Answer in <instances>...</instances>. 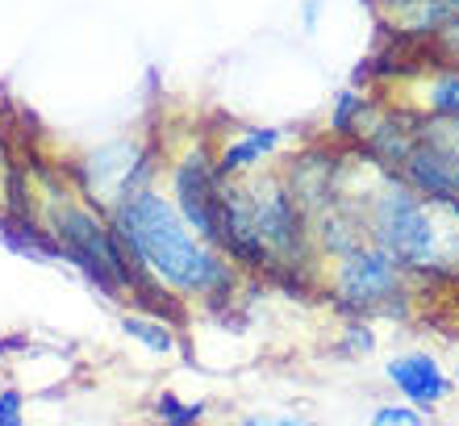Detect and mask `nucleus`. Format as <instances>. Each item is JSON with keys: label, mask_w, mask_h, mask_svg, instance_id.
Wrapping results in <instances>:
<instances>
[{"label": "nucleus", "mask_w": 459, "mask_h": 426, "mask_svg": "<svg viewBox=\"0 0 459 426\" xmlns=\"http://www.w3.org/2000/svg\"><path fill=\"white\" fill-rule=\"evenodd\" d=\"M113 426H151V422H113Z\"/></svg>", "instance_id": "21"}, {"label": "nucleus", "mask_w": 459, "mask_h": 426, "mask_svg": "<svg viewBox=\"0 0 459 426\" xmlns=\"http://www.w3.org/2000/svg\"><path fill=\"white\" fill-rule=\"evenodd\" d=\"M359 213L368 243L388 251L422 289L459 284V201L422 196L385 171L359 201Z\"/></svg>", "instance_id": "3"}, {"label": "nucleus", "mask_w": 459, "mask_h": 426, "mask_svg": "<svg viewBox=\"0 0 459 426\" xmlns=\"http://www.w3.org/2000/svg\"><path fill=\"white\" fill-rule=\"evenodd\" d=\"M451 385H455V389H459V360H455V377H451Z\"/></svg>", "instance_id": "20"}, {"label": "nucleus", "mask_w": 459, "mask_h": 426, "mask_svg": "<svg viewBox=\"0 0 459 426\" xmlns=\"http://www.w3.org/2000/svg\"><path fill=\"white\" fill-rule=\"evenodd\" d=\"M0 426H25L22 389H0Z\"/></svg>", "instance_id": "15"}, {"label": "nucleus", "mask_w": 459, "mask_h": 426, "mask_svg": "<svg viewBox=\"0 0 459 426\" xmlns=\"http://www.w3.org/2000/svg\"><path fill=\"white\" fill-rule=\"evenodd\" d=\"M218 251H226L238 264L247 281L297 284V289L317 284L322 259L314 251L309 218L292 201L276 163L230 176V180L221 176Z\"/></svg>", "instance_id": "1"}, {"label": "nucleus", "mask_w": 459, "mask_h": 426, "mask_svg": "<svg viewBox=\"0 0 459 426\" xmlns=\"http://www.w3.org/2000/svg\"><path fill=\"white\" fill-rule=\"evenodd\" d=\"M109 222L126 239V247L143 259L151 281L163 292H171L180 305H230V297L247 281L226 251H218L180 218V209L171 205L163 184L126 196L121 205L109 209Z\"/></svg>", "instance_id": "2"}, {"label": "nucleus", "mask_w": 459, "mask_h": 426, "mask_svg": "<svg viewBox=\"0 0 459 426\" xmlns=\"http://www.w3.org/2000/svg\"><path fill=\"white\" fill-rule=\"evenodd\" d=\"M155 418L159 426H201L205 422V402H180L176 393H159Z\"/></svg>", "instance_id": "12"}, {"label": "nucleus", "mask_w": 459, "mask_h": 426, "mask_svg": "<svg viewBox=\"0 0 459 426\" xmlns=\"http://www.w3.org/2000/svg\"><path fill=\"white\" fill-rule=\"evenodd\" d=\"M230 426H314L309 414H247Z\"/></svg>", "instance_id": "16"}, {"label": "nucleus", "mask_w": 459, "mask_h": 426, "mask_svg": "<svg viewBox=\"0 0 459 426\" xmlns=\"http://www.w3.org/2000/svg\"><path fill=\"white\" fill-rule=\"evenodd\" d=\"M117 326H121V335H130L138 347H146V352H155V355H171L180 347V335H176L171 317L146 314V309H126L117 317Z\"/></svg>", "instance_id": "10"}, {"label": "nucleus", "mask_w": 459, "mask_h": 426, "mask_svg": "<svg viewBox=\"0 0 459 426\" xmlns=\"http://www.w3.org/2000/svg\"><path fill=\"white\" fill-rule=\"evenodd\" d=\"M317 9H322V0H305V30H314V25H317Z\"/></svg>", "instance_id": "19"}, {"label": "nucleus", "mask_w": 459, "mask_h": 426, "mask_svg": "<svg viewBox=\"0 0 459 426\" xmlns=\"http://www.w3.org/2000/svg\"><path fill=\"white\" fill-rule=\"evenodd\" d=\"M368 422L372 426H426V410H418L410 402H388V405H376Z\"/></svg>", "instance_id": "14"}, {"label": "nucleus", "mask_w": 459, "mask_h": 426, "mask_svg": "<svg viewBox=\"0 0 459 426\" xmlns=\"http://www.w3.org/2000/svg\"><path fill=\"white\" fill-rule=\"evenodd\" d=\"M393 176H401L422 196H451V201H459V159L451 151H443V146L422 143V138H418L410 159Z\"/></svg>", "instance_id": "9"}, {"label": "nucleus", "mask_w": 459, "mask_h": 426, "mask_svg": "<svg viewBox=\"0 0 459 426\" xmlns=\"http://www.w3.org/2000/svg\"><path fill=\"white\" fill-rule=\"evenodd\" d=\"M339 347L347 355H372L376 352V330H372V322H363V317H342Z\"/></svg>", "instance_id": "13"}, {"label": "nucleus", "mask_w": 459, "mask_h": 426, "mask_svg": "<svg viewBox=\"0 0 459 426\" xmlns=\"http://www.w3.org/2000/svg\"><path fill=\"white\" fill-rule=\"evenodd\" d=\"M163 193L180 218L193 226L201 239L218 247V209H221V171H218V146L209 135H196L168 151L163 168Z\"/></svg>", "instance_id": "5"}, {"label": "nucleus", "mask_w": 459, "mask_h": 426, "mask_svg": "<svg viewBox=\"0 0 459 426\" xmlns=\"http://www.w3.org/2000/svg\"><path fill=\"white\" fill-rule=\"evenodd\" d=\"M385 377L388 385L405 397L410 405H418V410H435V405H443L451 397V377L443 372V364H438L430 352H401L393 355L385 364Z\"/></svg>", "instance_id": "7"}, {"label": "nucleus", "mask_w": 459, "mask_h": 426, "mask_svg": "<svg viewBox=\"0 0 459 426\" xmlns=\"http://www.w3.org/2000/svg\"><path fill=\"white\" fill-rule=\"evenodd\" d=\"M314 289L339 317H363V322H376V317L405 322L426 292L376 243H359L334 259H322Z\"/></svg>", "instance_id": "4"}, {"label": "nucleus", "mask_w": 459, "mask_h": 426, "mask_svg": "<svg viewBox=\"0 0 459 426\" xmlns=\"http://www.w3.org/2000/svg\"><path fill=\"white\" fill-rule=\"evenodd\" d=\"M342 159H347V143H305L276 159L292 201L309 222L342 201Z\"/></svg>", "instance_id": "6"}, {"label": "nucleus", "mask_w": 459, "mask_h": 426, "mask_svg": "<svg viewBox=\"0 0 459 426\" xmlns=\"http://www.w3.org/2000/svg\"><path fill=\"white\" fill-rule=\"evenodd\" d=\"M13 163H17V155H13V138L4 135V126H0V209H4V201H9V176H13Z\"/></svg>", "instance_id": "17"}, {"label": "nucleus", "mask_w": 459, "mask_h": 426, "mask_svg": "<svg viewBox=\"0 0 459 426\" xmlns=\"http://www.w3.org/2000/svg\"><path fill=\"white\" fill-rule=\"evenodd\" d=\"M213 146H218V171L230 180V176L276 163L284 155V130L280 126H247L238 135L213 138Z\"/></svg>", "instance_id": "8"}, {"label": "nucleus", "mask_w": 459, "mask_h": 426, "mask_svg": "<svg viewBox=\"0 0 459 426\" xmlns=\"http://www.w3.org/2000/svg\"><path fill=\"white\" fill-rule=\"evenodd\" d=\"M430 50H435V59H443V63H459V22H451L447 30L430 42Z\"/></svg>", "instance_id": "18"}, {"label": "nucleus", "mask_w": 459, "mask_h": 426, "mask_svg": "<svg viewBox=\"0 0 459 426\" xmlns=\"http://www.w3.org/2000/svg\"><path fill=\"white\" fill-rule=\"evenodd\" d=\"M372 92H363V88H342L339 97H334V105H330V122H326V130H330V143H347L351 146V138H355V130H359V122H363V113L372 109Z\"/></svg>", "instance_id": "11"}]
</instances>
